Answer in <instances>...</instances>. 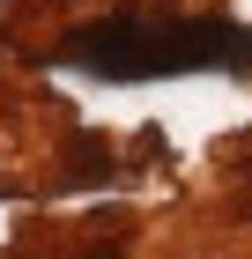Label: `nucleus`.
<instances>
[{
  "label": "nucleus",
  "instance_id": "obj_1",
  "mask_svg": "<svg viewBox=\"0 0 252 259\" xmlns=\"http://www.w3.org/2000/svg\"><path fill=\"white\" fill-rule=\"evenodd\" d=\"M59 60L97 81H163V74H252V30L223 15H104L59 45Z\"/></svg>",
  "mask_w": 252,
  "mask_h": 259
}]
</instances>
